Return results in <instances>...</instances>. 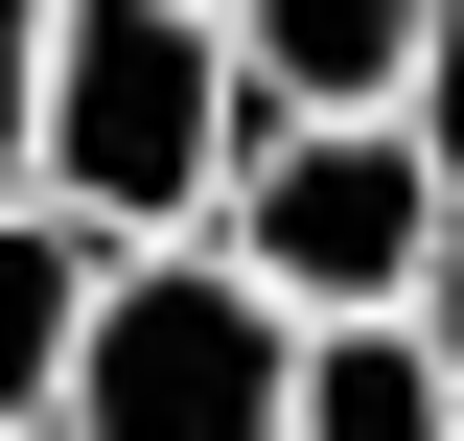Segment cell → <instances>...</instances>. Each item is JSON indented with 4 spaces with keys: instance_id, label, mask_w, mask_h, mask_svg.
<instances>
[{
    "instance_id": "cell-1",
    "label": "cell",
    "mask_w": 464,
    "mask_h": 441,
    "mask_svg": "<svg viewBox=\"0 0 464 441\" xmlns=\"http://www.w3.org/2000/svg\"><path fill=\"white\" fill-rule=\"evenodd\" d=\"M232 116H256V70H232V24H209V0H47L24 186H47L70 232H209Z\"/></svg>"
},
{
    "instance_id": "cell-2",
    "label": "cell",
    "mask_w": 464,
    "mask_h": 441,
    "mask_svg": "<svg viewBox=\"0 0 464 441\" xmlns=\"http://www.w3.org/2000/svg\"><path fill=\"white\" fill-rule=\"evenodd\" d=\"M279 348L302 302L232 232H93V302H70V441H279Z\"/></svg>"
},
{
    "instance_id": "cell-3",
    "label": "cell",
    "mask_w": 464,
    "mask_h": 441,
    "mask_svg": "<svg viewBox=\"0 0 464 441\" xmlns=\"http://www.w3.org/2000/svg\"><path fill=\"white\" fill-rule=\"evenodd\" d=\"M441 210H464V186L418 163V116H395V93H325V116L256 93V116H232V186H209V232L279 279V302H418Z\"/></svg>"
},
{
    "instance_id": "cell-4",
    "label": "cell",
    "mask_w": 464,
    "mask_h": 441,
    "mask_svg": "<svg viewBox=\"0 0 464 441\" xmlns=\"http://www.w3.org/2000/svg\"><path fill=\"white\" fill-rule=\"evenodd\" d=\"M279 441H464V372L418 302H302L279 348Z\"/></svg>"
},
{
    "instance_id": "cell-5",
    "label": "cell",
    "mask_w": 464,
    "mask_h": 441,
    "mask_svg": "<svg viewBox=\"0 0 464 441\" xmlns=\"http://www.w3.org/2000/svg\"><path fill=\"white\" fill-rule=\"evenodd\" d=\"M232 70L279 116H325V93H395L418 70V0H232Z\"/></svg>"
},
{
    "instance_id": "cell-6",
    "label": "cell",
    "mask_w": 464,
    "mask_h": 441,
    "mask_svg": "<svg viewBox=\"0 0 464 441\" xmlns=\"http://www.w3.org/2000/svg\"><path fill=\"white\" fill-rule=\"evenodd\" d=\"M70 302H93V232H70L47 186H0V418L70 395Z\"/></svg>"
},
{
    "instance_id": "cell-7",
    "label": "cell",
    "mask_w": 464,
    "mask_h": 441,
    "mask_svg": "<svg viewBox=\"0 0 464 441\" xmlns=\"http://www.w3.org/2000/svg\"><path fill=\"white\" fill-rule=\"evenodd\" d=\"M395 116H418V163L464 186V0H418V70H395Z\"/></svg>"
},
{
    "instance_id": "cell-8",
    "label": "cell",
    "mask_w": 464,
    "mask_h": 441,
    "mask_svg": "<svg viewBox=\"0 0 464 441\" xmlns=\"http://www.w3.org/2000/svg\"><path fill=\"white\" fill-rule=\"evenodd\" d=\"M24 93H47V0H0V186H24Z\"/></svg>"
},
{
    "instance_id": "cell-9",
    "label": "cell",
    "mask_w": 464,
    "mask_h": 441,
    "mask_svg": "<svg viewBox=\"0 0 464 441\" xmlns=\"http://www.w3.org/2000/svg\"><path fill=\"white\" fill-rule=\"evenodd\" d=\"M418 326H441V372H464V210H441V256H418Z\"/></svg>"
},
{
    "instance_id": "cell-10",
    "label": "cell",
    "mask_w": 464,
    "mask_h": 441,
    "mask_svg": "<svg viewBox=\"0 0 464 441\" xmlns=\"http://www.w3.org/2000/svg\"><path fill=\"white\" fill-rule=\"evenodd\" d=\"M0 441H70V418H0Z\"/></svg>"
},
{
    "instance_id": "cell-11",
    "label": "cell",
    "mask_w": 464,
    "mask_h": 441,
    "mask_svg": "<svg viewBox=\"0 0 464 441\" xmlns=\"http://www.w3.org/2000/svg\"><path fill=\"white\" fill-rule=\"evenodd\" d=\"M209 24H232V0H209Z\"/></svg>"
}]
</instances>
